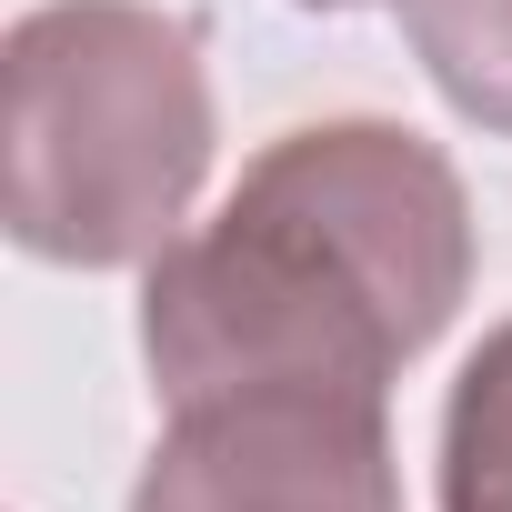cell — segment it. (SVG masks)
<instances>
[{
  "label": "cell",
  "mask_w": 512,
  "mask_h": 512,
  "mask_svg": "<svg viewBox=\"0 0 512 512\" xmlns=\"http://www.w3.org/2000/svg\"><path fill=\"white\" fill-rule=\"evenodd\" d=\"M472 191L402 121H302L241 161L231 201L141 262V362L161 412L211 392H372L472 302Z\"/></svg>",
  "instance_id": "6da1fadb"
},
{
  "label": "cell",
  "mask_w": 512,
  "mask_h": 512,
  "mask_svg": "<svg viewBox=\"0 0 512 512\" xmlns=\"http://www.w3.org/2000/svg\"><path fill=\"white\" fill-rule=\"evenodd\" d=\"M201 21L151 0H41L0 41V221L31 262L131 272L211 181Z\"/></svg>",
  "instance_id": "7a4b0ae2"
},
{
  "label": "cell",
  "mask_w": 512,
  "mask_h": 512,
  "mask_svg": "<svg viewBox=\"0 0 512 512\" xmlns=\"http://www.w3.org/2000/svg\"><path fill=\"white\" fill-rule=\"evenodd\" d=\"M131 512H402L392 402L302 382L171 402Z\"/></svg>",
  "instance_id": "3957f363"
},
{
  "label": "cell",
  "mask_w": 512,
  "mask_h": 512,
  "mask_svg": "<svg viewBox=\"0 0 512 512\" xmlns=\"http://www.w3.org/2000/svg\"><path fill=\"white\" fill-rule=\"evenodd\" d=\"M432 502L442 512H512V322H492L482 352L452 372Z\"/></svg>",
  "instance_id": "277c9868"
},
{
  "label": "cell",
  "mask_w": 512,
  "mask_h": 512,
  "mask_svg": "<svg viewBox=\"0 0 512 512\" xmlns=\"http://www.w3.org/2000/svg\"><path fill=\"white\" fill-rule=\"evenodd\" d=\"M402 41L462 121L512 141V0H402Z\"/></svg>",
  "instance_id": "5b68a950"
},
{
  "label": "cell",
  "mask_w": 512,
  "mask_h": 512,
  "mask_svg": "<svg viewBox=\"0 0 512 512\" xmlns=\"http://www.w3.org/2000/svg\"><path fill=\"white\" fill-rule=\"evenodd\" d=\"M292 11H362V0H292Z\"/></svg>",
  "instance_id": "8992f818"
}]
</instances>
